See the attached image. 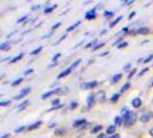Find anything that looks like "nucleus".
I'll return each instance as SVG.
<instances>
[{
  "label": "nucleus",
  "mask_w": 153,
  "mask_h": 138,
  "mask_svg": "<svg viewBox=\"0 0 153 138\" xmlns=\"http://www.w3.org/2000/svg\"><path fill=\"white\" fill-rule=\"evenodd\" d=\"M101 129H102V125H96V127L92 129V134H97V132L101 131Z\"/></svg>",
  "instance_id": "nucleus-19"
},
{
  "label": "nucleus",
  "mask_w": 153,
  "mask_h": 138,
  "mask_svg": "<svg viewBox=\"0 0 153 138\" xmlns=\"http://www.w3.org/2000/svg\"><path fill=\"white\" fill-rule=\"evenodd\" d=\"M131 105L134 106L135 108H139L140 106H142V100H140V98H135V99H132V101H131Z\"/></svg>",
  "instance_id": "nucleus-6"
},
{
  "label": "nucleus",
  "mask_w": 153,
  "mask_h": 138,
  "mask_svg": "<svg viewBox=\"0 0 153 138\" xmlns=\"http://www.w3.org/2000/svg\"><path fill=\"white\" fill-rule=\"evenodd\" d=\"M135 15H136V12H131L130 15L128 16V19H129V20H131V19H132V17H134Z\"/></svg>",
  "instance_id": "nucleus-41"
},
{
  "label": "nucleus",
  "mask_w": 153,
  "mask_h": 138,
  "mask_svg": "<svg viewBox=\"0 0 153 138\" xmlns=\"http://www.w3.org/2000/svg\"><path fill=\"white\" fill-rule=\"evenodd\" d=\"M60 25H61V23H60V22H58L56 24H54L53 27H52V30H54V29H56V28H59Z\"/></svg>",
  "instance_id": "nucleus-39"
},
{
  "label": "nucleus",
  "mask_w": 153,
  "mask_h": 138,
  "mask_svg": "<svg viewBox=\"0 0 153 138\" xmlns=\"http://www.w3.org/2000/svg\"><path fill=\"white\" fill-rule=\"evenodd\" d=\"M130 68H131V63H130V62H127V63L123 66V69H124L126 71H128V70H129Z\"/></svg>",
  "instance_id": "nucleus-27"
},
{
  "label": "nucleus",
  "mask_w": 153,
  "mask_h": 138,
  "mask_svg": "<svg viewBox=\"0 0 153 138\" xmlns=\"http://www.w3.org/2000/svg\"><path fill=\"white\" fill-rule=\"evenodd\" d=\"M146 71H149V68H144V69H143V70L140 71V75H143V74H144V73H146Z\"/></svg>",
  "instance_id": "nucleus-48"
},
{
  "label": "nucleus",
  "mask_w": 153,
  "mask_h": 138,
  "mask_svg": "<svg viewBox=\"0 0 153 138\" xmlns=\"http://www.w3.org/2000/svg\"><path fill=\"white\" fill-rule=\"evenodd\" d=\"M115 129H116V125H111V127H108L107 128L106 134H108L109 136H112V135H114L115 134Z\"/></svg>",
  "instance_id": "nucleus-13"
},
{
  "label": "nucleus",
  "mask_w": 153,
  "mask_h": 138,
  "mask_svg": "<svg viewBox=\"0 0 153 138\" xmlns=\"http://www.w3.org/2000/svg\"><path fill=\"white\" fill-rule=\"evenodd\" d=\"M39 7H40V6H39V5H37V6H36V5H35V6H32V7H31V8H32V9H33V10H35V9H38Z\"/></svg>",
  "instance_id": "nucleus-49"
},
{
  "label": "nucleus",
  "mask_w": 153,
  "mask_h": 138,
  "mask_svg": "<svg viewBox=\"0 0 153 138\" xmlns=\"http://www.w3.org/2000/svg\"><path fill=\"white\" fill-rule=\"evenodd\" d=\"M70 71H71V68L69 67V68H67L66 70H63L62 73H60V74L58 75V77H56V78H58V79H60V78H62L63 76H67V75H69V74H70Z\"/></svg>",
  "instance_id": "nucleus-8"
},
{
  "label": "nucleus",
  "mask_w": 153,
  "mask_h": 138,
  "mask_svg": "<svg viewBox=\"0 0 153 138\" xmlns=\"http://www.w3.org/2000/svg\"><path fill=\"white\" fill-rule=\"evenodd\" d=\"M40 124H42V121H37V122L32 123L31 125L28 127V130H35V129H37V128L40 127Z\"/></svg>",
  "instance_id": "nucleus-10"
},
{
  "label": "nucleus",
  "mask_w": 153,
  "mask_h": 138,
  "mask_svg": "<svg viewBox=\"0 0 153 138\" xmlns=\"http://www.w3.org/2000/svg\"><path fill=\"white\" fill-rule=\"evenodd\" d=\"M79 62H81V59H78V60H76V61H75L74 63H73V65H71V67H70V68H71V69L76 68L77 66L79 65Z\"/></svg>",
  "instance_id": "nucleus-29"
},
{
  "label": "nucleus",
  "mask_w": 153,
  "mask_h": 138,
  "mask_svg": "<svg viewBox=\"0 0 153 138\" xmlns=\"http://www.w3.org/2000/svg\"><path fill=\"white\" fill-rule=\"evenodd\" d=\"M104 45H105V43H101V44H98L97 46H94V47H93V51H97L98 48H101V47H102Z\"/></svg>",
  "instance_id": "nucleus-33"
},
{
  "label": "nucleus",
  "mask_w": 153,
  "mask_h": 138,
  "mask_svg": "<svg viewBox=\"0 0 153 138\" xmlns=\"http://www.w3.org/2000/svg\"><path fill=\"white\" fill-rule=\"evenodd\" d=\"M94 94H90L89 97H88V99H86V102H88V106H91V104L93 102V100H94Z\"/></svg>",
  "instance_id": "nucleus-16"
},
{
  "label": "nucleus",
  "mask_w": 153,
  "mask_h": 138,
  "mask_svg": "<svg viewBox=\"0 0 153 138\" xmlns=\"http://www.w3.org/2000/svg\"><path fill=\"white\" fill-rule=\"evenodd\" d=\"M42 50H43V47H42V46H39V47H37V48H36V50H33V51H32V52H31V55H35V54H37V53H39V52H40V51H42Z\"/></svg>",
  "instance_id": "nucleus-23"
},
{
  "label": "nucleus",
  "mask_w": 153,
  "mask_h": 138,
  "mask_svg": "<svg viewBox=\"0 0 153 138\" xmlns=\"http://www.w3.org/2000/svg\"><path fill=\"white\" fill-rule=\"evenodd\" d=\"M60 55H61V54H60V53L55 54V55H54L53 58H52V61L55 62V61H56V60H58V59H59V58H60Z\"/></svg>",
  "instance_id": "nucleus-35"
},
{
  "label": "nucleus",
  "mask_w": 153,
  "mask_h": 138,
  "mask_svg": "<svg viewBox=\"0 0 153 138\" xmlns=\"http://www.w3.org/2000/svg\"><path fill=\"white\" fill-rule=\"evenodd\" d=\"M150 135H151V136H153V128L150 130Z\"/></svg>",
  "instance_id": "nucleus-52"
},
{
  "label": "nucleus",
  "mask_w": 153,
  "mask_h": 138,
  "mask_svg": "<svg viewBox=\"0 0 153 138\" xmlns=\"http://www.w3.org/2000/svg\"><path fill=\"white\" fill-rule=\"evenodd\" d=\"M98 99L99 100H102V101H104V100H105V92H99V93H98Z\"/></svg>",
  "instance_id": "nucleus-25"
},
{
  "label": "nucleus",
  "mask_w": 153,
  "mask_h": 138,
  "mask_svg": "<svg viewBox=\"0 0 153 138\" xmlns=\"http://www.w3.org/2000/svg\"><path fill=\"white\" fill-rule=\"evenodd\" d=\"M22 58H23V53H21V54H20V55H19V56H15V58H14L13 60H10V62H12V63H14V62L20 61V60H21Z\"/></svg>",
  "instance_id": "nucleus-22"
},
{
  "label": "nucleus",
  "mask_w": 153,
  "mask_h": 138,
  "mask_svg": "<svg viewBox=\"0 0 153 138\" xmlns=\"http://www.w3.org/2000/svg\"><path fill=\"white\" fill-rule=\"evenodd\" d=\"M28 104H29V100H24L21 105H19V108H20V109H22V108L25 107V105H28Z\"/></svg>",
  "instance_id": "nucleus-26"
},
{
  "label": "nucleus",
  "mask_w": 153,
  "mask_h": 138,
  "mask_svg": "<svg viewBox=\"0 0 153 138\" xmlns=\"http://www.w3.org/2000/svg\"><path fill=\"white\" fill-rule=\"evenodd\" d=\"M7 137H9V134H6V135H4L1 138H7Z\"/></svg>",
  "instance_id": "nucleus-50"
},
{
  "label": "nucleus",
  "mask_w": 153,
  "mask_h": 138,
  "mask_svg": "<svg viewBox=\"0 0 153 138\" xmlns=\"http://www.w3.org/2000/svg\"><path fill=\"white\" fill-rule=\"evenodd\" d=\"M59 91H60V89H55V90H52V91L46 92V93H44V94L42 96V99H43V100H45L46 98H48L50 96H52L53 93H56V92H59Z\"/></svg>",
  "instance_id": "nucleus-7"
},
{
  "label": "nucleus",
  "mask_w": 153,
  "mask_h": 138,
  "mask_svg": "<svg viewBox=\"0 0 153 138\" xmlns=\"http://www.w3.org/2000/svg\"><path fill=\"white\" fill-rule=\"evenodd\" d=\"M121 19H122V16H119V17H116L114 21H113V22L109 24V28H113L114 25H116V24H117V22H120V21H121Z\"/></svg>",
  "instance_id": "nucleus-17"
},
{
  "label": "nucleus",
  "mask_w": 153,
  "mask_h": 138,
  "mask_svg": "<svg viewBox=\"0 0 153 138\" xmlns=\"http://www.w3.org/2000/svg\"><path fill=\"white\" fill-rule=\"evenodd\" d=\"M129 88H130V83H129V82H127V83H126V84H123V86L121 88V90H120V93H123V92H126L127 90H128V89H129Z\"/></svg>",
  "instance_id": "nucleus-15"
},
{
  "label": "nucleus",
  "mask_w": 153,
  "mask_h": 138,
  "mask_svg": "<svg viewBox=\"0 0 153 138\" xmlns=\"http://www.w3.org/2000/svg\"><path fill=\"white\" fill-rule=\"evenodd\" d=\"M96 17V8H93L91 10H89L86 14H85V19L86 20H92Z\"/></svg>",
  "instance_id": "nucleus-5"
},
{
  "label": "nucleus",
  "mask_w": 153,
  "mask_h": 138,
  "mask_svg": "<svg viewBox=\"0 0 153 138\" xmlns=\"http://www.w3.org/2000/svg\"><path fill=\"white\" fill-rule=\"evenodd\" d=\"M56 7H58L56 5H53L52 7L45 8V10H44V12H45V14H48V13H51V12H53V9H55V8H56Z\"/></svg>",
  "instance_id": "nucleus-20"
},
{
  "label": "nucleus",
  "mask_w": 153,
  "mask_h": 138,
  "mask_svg": "<svg viewBox=\"0 0 153 138\" xmlns=\"http://www.w3.org/2000/svg\"><path fill=\"white\" fill-rule=\"evenodd\" d=\"M27 19H28V15L23 16V17H21V19H19V20H17V22H16V23H21V22H23V21H25Z\"/></svg>",
  "instance_id": "nucleus-36"
},
{
  "label": "nucleus",
  "mask_w": 153,
  "mask_h": 138,
  "mask_svg": "<svg viewBox=\"0 0 153 138\" xmlns=\"http://www.w3.org/2000/svg\"><path fill=\"white\" fill-rule=\"evenodd\" d=\"M152 59H153V54H150V55H149V56H147L146 59H144V61H143V62H145V63H147V62L151 61Z\"/></svg>",
  "instance_id": "nucleus-32"
},
{
  "label": "nucleus",
  "mask_w": 153,
  "mask_h": 138,
  "mask_svg": "<svg viewBox=\"0 0 153 138\" xmlns=\"http://www.w3.org/2000/svg\"><path fill=\"white\" fill-rule=\"evenodd\" d=\"M8 46H9V42H5V43H2V44L0 45V50H1V51H5Z\"/></svg>",
  "instance_id": "nucleus-21"
},
{
  "label": "nucleus",
  "mask_w": 153,
  "mask_h": 138,
  "mask_svg": "<svg viewBox=\"0 0 153 138\" xmlns=\"http://www.w3.org/2000/svg\"><path fill=\"white\" fill-rule=\"evenodd\" d=\"M149 28H145V27H143V28H139L137 30V33L138 35H146V33H149Z\"/></svg>",
  "instance_id": "nucleus-14"
},
{
  "label": "nucleus",
  "mask_w": 153,
  "mask_h": 138,
  "mask_svg": "<svg viewBox=\"0 0 153 138\" xmlns=\"http://www.w3.org/2000/svg\"><path fill=\"white\" fill-rule=\"evenodd\" d=\"M153 115H152V113L151 112H144L143 114L139 116V121L140 122H144V123H146V122H149L150 120H151V117H152Z\"/></svg>",
  "instance_id": "nucleus-3"
},
{
  "label": "nucleus",
  "mask_w": 153,
  "mask_h": 138,
  "mask_svg": "<svg viewBox=\"0 0 153 138\" xmlns=\"http://www.w3.org/2000/svg\"><path fill=\"white\" fill-rule=\"evenodd\" d=\"M122 117H123V120H124V124H126L127 127L132 125V124L135 123V121H136V119H137V116H136L135 113L127 111L126 108L122 109Z\"/></svg>",
  "instance_id": "nucleus-1"
},
{
  "label": "nucleus",
  "mask_w": 153,
  "mask_h": 138,
  "mask_svg": "<svg viewBox=\"0 0 153 138\" xmlns=\"http://www.w3.org/2000/svg\"><path fill=\"white\" fill-rule=\"evenodd\" d=\"M97 138H106V134H99Z\"/></svg>",
  "instance_id": "nucleus-45"
},
{
  "label": "nucleus",
  "mask_w": 153,
  "mask_h": 138,
  "mask_svg": "<svg viewBox=\"0 0 153 138\" xmlns=\"http://www.w3.org/2000/svg\"><path fill=\"white\" fill-rule=\"evenodd\" d=\"M121 78H122V74H116V75H114V76L111 78V83H112V84H115V83L119 82Z\"/></svg>",
  "instance_id": "nucleus-9"
},
{
  "label": "nucleus",
  "mask_w": 153,
  "mask_h": 138,
  "mask_svg": "<svg viewBox=\"0 0 153 138\" xmlns=\"http://www.w3.org/2000/svg\"><path fill=\"white\" fill-rule=\"evenodd\" d=\"M30 91H31V88H29V86H28V88H25V89H23L22 91L20 92V93L17 94V96H15V97H14V99H15V100L22 99L23 97H24L25 94H28V93H29V92H30Z\"/></svg>",
  "instance_id": "nucleus-4"
},
{
  "label": "nucleus",
  "mask_w": 153,
  "mask_h": 138,
  "mask_svg": "<svg viewBox=\"0 0 153 138\" xmlns=\"http://www.w3.org/2000/svg\"><path fill=\"white\" fill-rule=\"evenodd\" d=\"M128 30V29H127V28H123L122 30H121V32H122V33H124V32H126V31Z\"/></svg>",
  "instance_id": "nucleus-51"
},
{
  "label": "nucleus",
  "mask_w": 153,
  "mask_h": 138,
  "mask_svg": "<svg viewBox=\"0 0 153 138\" xmlns=\"http://www.w3.org/2000/svg\"><path fill=\"white\" fill-rule=\"evenodd\" d=\"M109 138H120V135H119V134H114V135L109 136Z\"/></svg>",
  "instance_id": "nucleus-43"
},
{
  "label": "nucleus",
  "mask_w": 153,
  "mask_h": 138,
  "mask_svg": "<svg viewBox=\"0 0 153 138\" xmlns=\"http://www.w3.org/2000/svg\"><path fill=\"white\" fill-rule=\"evenodd\" d=\"M23 129H24V127H20V128H17V129H16L15 132H21V131H22Z\"/></svg>",
  "instance_id": "nucleus-47"
},
{
  "label": "nucleus",
  "mask_w": 153,
  "mask_h": 138,
  "mask_svg": "<svg viewBox=\"0 0 153 138\" xmlns=\"http://www.w3.org/2000/svg\"><path fill=\"white\" fill-rule=\"evenodd\" d=\"M33 71V69H29V70H25L24 71V75H28V74H30V73H32Z\"/></svg>",
  "instance_id": "nucleus-44"
},
{
  "label": "nucleus",
  "mask_w": 153,
  "mask_h": 138,
  "mask_svg": "<svg viewBox=\"0 0 153 138\" xmlns=\"http://www.w3.org/2000/svg\"><path fill=\"white\" fill-rule=\"evenodd\" d=\"M62 107V105H58V106H54V107H52L50 111H54V109H59V108H61Z\"/></svg>",
  "instance_id": "nucleus-42"
},
{
  "label": "nucleus",
  "mask_w": 153,
  "mask_h": 138,
  "mask_svg": "<svg viewBox=\"0 0 153 138\" xmlns=\"http://www.w3.org/2000/svg\"><path fill=\"white\" fill-rule=\"evenodd\" d=\"M22 81H23L22 78H19V79H16V81H14V82L12 83V85H13V86H16V85H19V84H20V83H21Z\"/></svg>",
  "instance_id": "nucleus-31"
},
{
  "label": "nucleus",
  "mask_w": 153,
  "mask_h": 138,
  "mask_svg": "<svg viewBox=\"0 0 153 138\" xmlns=\"http://www.w3.org/2000/svg\"><path fill=\"white\" fill-rule=\"evenodd\" d=\"M97 43H98V40H97V39H94V40H93L92 43H90V44H88V45H86V47H90V46L97 45Z\"/></svg>",
  "instance_id": "nucleus-37"
},
{
  "label": "nucleus",
  "mask_w": 153,
  "mask_h": 138,
  "mask_svg": "<svg viewBox=\"0 0 153 138\" xmlns=\"http://www.w3.org/2000/svg\"><path fill=\"white\" fill-rule=\"evenodd\" d=\"M120 98V93H115L114 96L111 98V101H116V100Z\"/></svg>",
  "instance_id": "nucleus-28"
},
{
  "label": "nucleus",
  "mask_w": 153,
  "mask_h": 138,
  "mask_svg": "<svg viewBox=\"0 0 153 138\" xmlns=\"http://www.w3.org/2000/svg\"><path fill=\"white\" fill-rule=\"evenodd\" d=\"M135 73H136V69H132L130 73H129V75H128V78H131V77L135 75Z\"/></svg>",
  "instance_id": "nucleus-38"
},
{
  "label": "nucleus",
  "mask_w": 153,
  "mask_h": 138,
  "mask_svg": "<svg viewBox=\"0 0 153 138\" xmlns=\"http://www.w3.org/2000/svg\"><path fill=\"white\" fill-rule=\"evenodd\" d=\"M77 107V102L76 101H74V102H71L70 104V106H69V109H74V108Z\"/></svg>",
  "instance_id": "nucleus-34"
},
{
  "label": "nucleus",
  "mask_w": 153,
  "mask_h": 138,
  "mask_svg": "<svg viewBox=\"0 0 153 138\" xmlns=\"http://www.w3.org/2000/svg\"><path fill=\"white\" fill-rule=\"evenodd\" d=\"M123 121H124V120H123L122 115H119V116H116V117H115V120H114L115 125H121Z\"/></svg>",
  "instance_id": "nucleus-12"
},
{
  "label": "nucleus",
  "mask_w": 153,
  "mask_h": 138,
  "mask_svg": "<svg viewBox=\"0 0 153 138\" xmlns=\"http://www.w3.org/2000/svg\"><path fill=\"white\" fill-rule=\"evenodd\" d=\"M113 14H114V13H113L112 10H105V12H104V16H105V17H109V16H113Z\"/></svg>",
  "instance_id": "nucleus-24"
},
{
  "label": "nucleus",
  "mask_w": 153,
  "mask_h": 138,
  "mask_svg": "<svg viewBox=\"0 0 153 138\" xmlns=\"http://www.w3.org/2000/svg\"><path fill=\"white\" fill-rule=\"evenodd\" d=\"M98 85V82L97 81H92V82H86V83H82L81 84V89H84V90H90V89H93Z\"/></svg>",
  "instance_id": "nucleus-2"
},
{
  "label": "nucleus",
  "mask_w": 153,
  "mask_h": 138,
  "mask_svg": "<svg viewBox=\"0 0 153 138\" xmlns=\"http://www.w3.org/2000/svg\"><path fill=\"white\" fill-rule=\"evenodd\" d=\"M85 123H86V120H85V119H81V120L75 121L73 125H74L75 128H77V127H81V125H83V124H85Z\"/></svg>",
  "instance_id": "nucleus-11"
},
{
  "label": "nucleus",
  "mask_w": 153,
  "mask_h": 138,
  "mask_svg": "<svg viewBox=\"0 0 153 138\" xmlns=\"http://www.w3.org/2000/svg\"><path fill=\"white\" fill-rule=\"evenodd\" d=\"M52 105H54V106H55V105H56V106L60 105V104H59V99H54L53 101H52Z\"/></svg>",
  "instance_id": "nucleus-40"
},
{
  "label": "nucleus",
  "mask_w": 153,
  "mask_h": 138,
  "mask_svg": "<svg viewBox=\"0 0 153 138\" xmlns=\"http://www.w3.org/2000/svg\"><path fill=\"white\" fill-rule=\"evenodd\" d=\"M127 45H128L127 43H122V44H120V45H119V48H122V47H126Z\"/></svg>",
  "instance_id": "nucleus-46"
},
{
  "label": "nucleus",
  "mask_w": 153,
  "mask_h": 138,
  "mask_svg": "<svg viewBox=\"0 0 153 138\" xmlns=\"http://www.w3.org/2000/svg\"><path fill=\"white\" fill-rule=\"evenodd\" d=\"M9 104H10L9 100H7V101H1V102H0V106H1V107H6V106H8Z\"/></svg>",
  "instance_id": "nucleus-30"
},
{
  "label": "nucleus",
  "mask_w": 153,
  "mask_h": 138,
  "mask_svg": "<svg viewBox=\"0 0 153 138\" xmlns=\"http://www.w3.org/2000/svg\"><path fill=\"white\" fill-rule=\"evenodd\" d=\"M79 24H81V21H77V22L75 23V24H73V25H70V27H69L68 29H67V31H71V30H74V29H76L77 27L79 25Z\"/></svg>",
  "instance_id": "nucleus-18"
}]
</instances>
